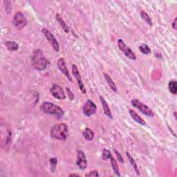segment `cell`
<instances>
[{
	"instance_id": "obj_6",
	"label": "cell",
	"mask_w": 177,
	"mask_h": 177,
	"mask_svg": "<svg viewBox=\"0 0 177 177\" xmlns=\"http://www.w3.org/2000/svg\"><path fill=\"white\" fill-rule=\"evenodd\" d=\"M118 48L122 52H123V53L125 55L126 57H128V58L132 60H136V56L134 53V52L129 48V46L126 45V44L124 43L123 39H119L118 40Z\"/></svg>"
},
{
	"instance_id": "obj_12",
	"label": "cell",
	"mask_w": 177,
	"mask_h": 177,
	"mask_svg": "<svg viewBox=\"0 0 177 177\" xmlns=\"http://www.w3.org/2000/svg\"><path fill=\"white\" fill-rule=\"evenodd\" d=\"M76 165L80 169H85L87 168V161L86 156L83 151H78V156H77Z\"/></svg>"
},
{
	"instance_id": "obj_16",
	"label": "cell",
	"mask_w": 177,
	"mask_h": 177,
	"mask_svg": "<svg viewBox=\"0 0 177 177\" xmlns=\"http://www.w3.org/2000/svg\"><path fill=\"white\" fill-rule=\"evenodd\" d=\"M5 46L10 51H15L19 49V44L14 41H7L5 42Z\"/></svg>"
},
{
	"instance_id": "obj_29",
	"label": "cell",
	"mask_w": 177,
	"mask_h": 177,
	"mask_svg": "<svg viewBox=\"0 0 177 177\" xmlns=\"http://www.w3.org/2000/svg\"><path fill=\"white\" fill-rule=\"evenodd\" d=\"M114 152L116 153V156H117V159H118V161L119 162H121V163H124V160H123V158L122 157V155L121 154H120L118 151L116 150V149H114Z\"/></svg>"
},
{
	"instance_id": "obj_10",
	"label": "cell",
	"mask_w": 177,
	"mask_h": 177,
	"mask_svg": "<svg viewBox=\"0 0 177 177\" xmlns=\"http://www.w3.org/2000/svg\"><path fill=\"white\" fill-rule=\"evenodd\" d=\"M72 73H73V76L76 78L77 82H78L79 88L80 89L81 92L83 94H86L85 87H84V85L83 80H82V78H81V76H80V72L78 71V68H77L76 64H73V65H72Z\"/></svg>"
},
{
	"instance_id": "obj_14",
	"label": "cell",
	"mask_w": 177,
	"mask_h": 177,
	"mask_svg": "<svg viewBox=\"0 0 177 177\" xmlns=\"http://www.w3.org/2000/svg\"><path fill=\"white\" fill-rule=\"evenodd\" d=\"M129 114H130V116L132 118V119L134 120V121H135L137 123L142 124V125H145V122L144 120L141 117L139 116L135 111L132 110V109H129Z\"/></svg>"
},
{
	"instance_id": "obj_18",
	"label": "cell",
	"mask_w": 177,
	"mask_h": 177,
	"mask_svg": "<svg viewBox=\"0 0 177 177\" xmlns=\"http://www.w3.org/2000/svg\"><path fill=\"white\" fill-rule=\"evenodd\" d=\"M83 136L84 137V138H85L87 141H91L93 140L94 138V131L89 128L84 129V130L83 132Z\"/></svg>"
},
{
	"instance_id": "obj_7",
	"label": "cell",
	"mask_w": 177,
	"mask_h": 177,
	"mask_svg": "<svg viewBox=\"0 0 177 177\" xmlns=\"http://www.w3.org/2000/svg\"><path fill=\"white\" fill-rule=\"evenodd\" d=\"M42 31V33H43L44 36H45L46 38L47 39V40H48L50 43L51 44V45H52V46H53L54 51H56V52H59L60 51V44H59L58 41L57 40V39L56 38V37H55L52 34L51 32H50L49 30L46 28H43Z\"/></svg>"
},
{
	"instance_id": "obj_25",
	"label": "cell",
	"mask_w": 177,
	"mask_h": 177,
	"mask_svg": "<svg viewBox=\"0 0 177 177\" xmlns=\"http://www.w3.org/2000/svg\"><path fill=\"white\" fill-rule=\"evenodd\" d=\"M111 156V154L110 152V151L107 149H104L103 151V153H102V158H103V160H107V159H109V158H110Z\"/></svg>"
},
{
	"instance_id": "obj_31",
	"label": "cell",
	"mask_w": 177,
	"mask_h": 177,
	"mask_svg": "<svg viewBox=\"0 0 177 177\" xmlns=\"http://www.w3.org/2000/svg\"><path fill=\"white\" fill-rule=\"evenodd\" d=\"M69 176H79L78 174H72L69 175Z\"/></svg>"
},
{
	"instance_id": "obj_22",
	"label": "cell",
	"mask_w": 177,
	"mask_h": 177,
	"mask_svg": "<svg viewBox=\"0 0 177 177\" xmlns=\"http://www.w3.org/2000/svg\"><path fill=\"white\" fill-rule=\"evenodd\" d=\"M141 17L148 25H149V26H152V21H151V19L146 12L142 11L141 12Z\"/></svg>"
},
{
	"instance_id": "obj_8",
	"label": "cell",
	"mask_w": 177,
	"mask_h": 177,
	"mask_svg": "<svg viewBox=\"0 0 177 177\" xmlns=\"http://www.w3.org/2000/svg\"><path fill=\"white\" fill-rule=\"evenodd\" d=\"M83 110L84 115L89 117L96 113L97 107L93 101H91V100H87L84 104Z\"/></svg>"
},
{
	"instance_id": "obj_30",
	"label": "cell",
	"mask_w": 177,
	"mask_h": 177,
	"mask_svg": "<svg viewBox=\"0 0 177 177\" xmlns=\"http://www.w3.org/2000/svg\"><path fill=\"white\" fill-rule=\"evenodd\" d=\"M176 18H174V21H173V22H172V28L174 29H176Z\"/></svg>"
},
{
	"instance_id": "obj_28",
	"label": "cell",
	"mask_w": 177,
	"mask_h": 177,
	"mask_svg": "<svg viewBox=\"0 0 177 177\" xmlns=\"http://www.w3.org/2000/svg\"><path fill=\"white\" fill-rule=\"evenodd\" d=\"M66 93H67V94H68V96H69V99H70L71 100H73L75 97H74V95L73 94V92H72V91L69 88V87H66Z\"/></svg>"
},
{
	"instance_id": "obj_2",
	"label": "cell",
	"mask_w": 177,
	"mask_h": 177,
	"mask_svg": "<svg viewBox=\"0 0 177 177\" xmlns=\"http://www.w3.org/2000/svg\"><path fill=\"white\" fill-rule=\"evenodd\" d=\"M51 136L53 139L60 141H66L69 136V129L65 123L56 124L51 129Z\"/></svg>"
},
{
	"instance_id": "obj_17",
	"label": "cell",
	"mask_w": 177,
	"mask_h": 177,
	"mask_svg": "<svg viewBox=\"0 0 177 177\" xmlns=\"http://www.w3.org/2000/svg\"><path fill=\"white\" fill-rule=\"evenodd\" d=\"M109 160H110L111 168H112V169H113L114 174H115L116 176H121V174H120V172H119L118 165V163H117V162L116 161V159L111 156L110 158H109Z\"/></svg>"
},
{
	"instance_id": "obj_24",
	"label": "cell",
	"mask_w": 177,
	"mask_h": 177,
	"mask_svg": "<svg viewBox=\"0 0 177 177\" xmlns=\"http://www.w3.org/2000/svg\"><path fill=\"white\" fill-rule=\"evenodd\" d=\"M49 161L50 163H51V170L52 172H54L56 168L57 163H58V159H57L56 157H53V158L50 159Z\"/></svg>"
},
{
	"instance_id": "obj_21",
	"label": "cell",
	"mask_w": 177,
	"mask_h": 177,
	"mask_svg": "<svg viewBox=\"0 0 177 177\" xmlns=\"http://www.w3.org/2000/svg\"><path fill=\"white\" fill-rule=\"evenodd\" d=\"M56 19H57V20L59 22L60 24L62 26V29H64V31H65L66 33H69V27L66 25V24L65 23V22L64 21V19H62V17L60 15V14H58V13L56 14Z\"/></svg>"
},
{
	"instance_id": "obj_4",
	"label": "cell",
	"mask_w": 177,
	"mask_h": 177,
	"mask_svg": "<svg viewBox=\"0 0 177 177\" xmlns=\"http://www.w3.org/2000/svg\"><path fill=\"white\" fill-rule=\"evenodd\" d=\"M131 103L132 105L134 107H136V109H138L141 113H143L145 115L150 117H153L154 116V114L153 111L151 110V109L149 108L145 104H144L140 100H138V99H132Z\"/></svg>"
},
{
	"instance_id": "obj_3",
	"label": "cell",
	"mask_w": 177,
	"mask_h": 177,
	"mask_svg": "<svg viewBox=\"0 0 177 177\" xmlns=\"http://www.w3.org/2000/svg\"><path fill=\"white\" fill-rule=\"evenodd\" d=\"M41 109L44 113L56 116L59 118L64 116V111L60 107L49 102H44L42 104Z\"/></svg>"
},
{
	"instance_id": "obj_1",
	"label": "cell",
	"mask_w": 177,
	"mask_h": 177,
	"mask_svg": "<svg viewBox=\"0 0 177 177\" xmlns=\"http://www.w3.org/2000/svg\"><path fill=\"white\" fill-rule=\"evenodd\" d=\"M49 61L44 56L41 49L35 50L32 56V65L37 71H43L46 69Z\"/></svg>"
},
{
	"instance_id": "obj_11",
	"label": "cell",
	"mask_w": 177,
	"mask_h": 177,
	"mask_svg": "<svg viewBox=\"0 0 177 177\" xmlns=\"http://www.w3.org/2000/svg\"><path fill=\"white\" fill-rule=\"evenodd\" d=\"M58 67L59 70L66 77L67 79H68L69 81L73 82V80H72L71 75H70V73H69L68 69H67L66 62H65V60H64V58H61L58 60Z\"/></svg>"
},
{
	"instance_id": "obj_15",
	"label": "cell",
	"mask_w": 177,
	"mask_h": 177,
	"mask_svg": "<svg viewBox=\"0 0 177 177\" xmlns=\"http://www.w3.org/2000/svg\"><path fill=\"white\" fill-rule=\"evenodd\" d=\"M104 78H105V80H106L107 84H108L109 86L110 87V88L114 92H115V93H117V92H118V89H117V86H116V84H115V83L114 82L113 80H112V78H111V77L109 76V75L107 74V73H104Z\"/></svg>"
},
{
	"instance_id": "obj_23",
	"label": "cell",
	"mask_w": 177,
	"mask_h": 177,
	"mask_svg": "<svg viewBox=\"0 0 177 177\" xmlns=\"http://www.w3.org/2000/svg\"><path fill=\"white\" fill-rule=\"evenodd\" d=\"M139 50L143 54L148 55L151 53V49L146 44H143L139 46Z\"/></svg>"
},
{
	"instance_id": "obj_20",
	"label": "cell",
	"mask_w": 177,
	"mask_h": 177,
	"mask_svg": "<svg viewBox=\"0 0 177 177\" xmlns=\"http://www.w3.org/2000/svg\"><path fill=\"white\" fill-rule=\"evenodd\" d=\"M168 88L169 91L174 95H176L177 93V82L175 80L169 81L168 84Z\"/></svg>"
},
{
	"instance_id": "obj_9",
	"label": "cell",
	"mask_w": 177,
	"mask_h": 177,
	"mask_svg": "<svg viewBox=\"0 0 177 177\" xmlns=\"http://www.w3.org/2000/svg\"><path fill=\"white\" fill-rule=\"evenodd\" d=\"M51 92L52 96L57 99L64 100L66 98V94L64 93V89L58 84H53L51 88Z\"/></svg>"
},
{
	"instance_id": "obj_13",
	"label": "cell",
	"mask_w": 177,
	"mask_h": 177,
	"mask_svg": "<svg viewBox=\"0 0 177 177\" xmlns=\"http://www.w3.org/2000/svg\"><path fill=\"white\" fill-rule=\"evenodd\" d=\"M100 100H101V103H102V105H103L104 114H105V115L108 117L109 118L111 119L112 114H111V109L108 105V103H107V102L105 100V99H104L103 96H100Z\"/></svg>"
},
{
	"instance_id": "obj_5",
	"label": "cell",
	"mask_w": 177,
	"mask_h": 177,
	"mask_svg": "<svg viewBox=\"0 0 177 177\" xmlns=\"http://www.w3.org/2000/svg\"><path fill=\"white\" fill-rule=\"evenodd\" d=\"M12 23L17 30H22L26 26L27 19L24 15L22 12L19 11L15 14Z\"/></svg>"
},
{
	"instance_id": "obj_26",
	"label": "cell",
	"mask_w": 177,
	"mask_h": 177,
	"mask_svg": "<svg viewBox=\"0 0 177 177\" xmlns=\"http://www.w3.org/2000/svg\"><path fill=\"white\" fill-rule=\"evenodd\" d=\"M85 176H90V177L99 176V174L97 170H93V171H91L89 173L86 174Z\"/></svg>"
},
{
	"instance_id": "obj_27",
	"label": "cell",
	"mask_w": 177,
	"mask_h": 177,
	"mask_svg": "<svg viewBox=\"0 0 177 177\" xmlns=\"http://www.w3.org/2000/svg\"><path fill=\"white\" fill-rule=\"evenodd\" d=\"M4 3L5 4V9H6V11L9 13L12 10V8L11 6V2L9 1H4Z\"/></svg>"
},
{
	"instance_id": "obj_19",
	"label": "cell",
	"mask_w": 177,
	"mask_h": 177,
	"mask_svg": "<svg viewBox=\"0 0 177 177\" xmlns=\"http://www.w3.org/2000/svg\"><path fill=\"white\" fill-rule=\"evenodd\" d=\"M126 155H127V156H128L129 161V162H130V163H131V165H132V167L134 168V170H135L137 175H140V172H139L138 166H137V164L135 162V161H134V159L133 158V157L131 156V154H129L128 151H127L126 152Z\"/></svg>"
}]
</instances>
